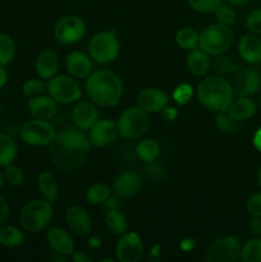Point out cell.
<instances>
[{"instance_id":"1","label":"cell","mask_w":261,"mask_h":262,"mask_svg":"<svg viewBox=\"0 0 261 262\" xmlns=\"http://www.w3.org/2000/svg\"><path fill=\"white\" fill-rule=\"evenodd\" d=\"M50 158L58 169L72 171L86 163L90 155L89 136L77 127H67L56 133L50 143Z\"/></svg>"},{"instance_id":"2","label":"cell","mask_w":261,"mask_h":262,"mask_svg":"<svg viewBox=\"0 0 261 262\" xmlns=\"http://www.w3.org/2000/svg\"><path fill=\"white\" fill-rule=\"evenodd\" d=\"M84 90L92 102L102 107H112L122 99L123 82L114 72L100 69L87 77Z\"/></svg>"},{"instance_id":"3","label":"cell","mask_w":261,"mask_h":262,"mask_svg":"<svg viewBox=\"0 0 261 262\" xmlns=\"http://www.w3.org/2000/svg\"><path fill=\"white\" fill-rule=\"evenodd\" d=\"M196 94L202 106L214 113L227 112L234 97L232 83L219 74L202 79L197 84Z\"/></svg>"},{"instance_id":"4","label":"cell","mask_w":261,"mask_h":262,"mask_svg":"<svg viewBox=\"0 0 261 262\" xmlns=\"http://www.w3.org/2000/svg\"><path fill=\"white\" fill-rule=\"evenodd\" d=\"M53 205L46 200H32L22 207L19 212V222L23 229L28 233L41 232L53 219Z\"/></svg>"},{"instance_id":"5","label":"cell","mask_w":261,"mask_h":262,"mask_svg":"<svg viewBox=\"0 0 261 262\" xmlns=\"http://www.w3.org/2000/svg\"><path fill=\"white\" fill-rule=\"evenodd\" d=\"M233 31L229 26L214 23L207 26L200 33L199 48L209 56H217L224 54L233 42Z\"/></svg>"},{"instance_id":"6","label":"cell","mask_w":261,"mask_h":262,"mask_svg":"<svg viewBox=\"0 0 261 262\" xmlns=\"http://www.w3.org/2000/svg\"><path fill=\"white\" fill-rule=\"evenodd\" d=\"M120 43L114 31H101L95 33L89 43L90 56L100 64H107L118 58Z\"/></svg>"},{"instance_id":"7","label":"cell","mask_w":261,"mask_h":262,"mask_svg":"<svg viewBox=\"0 0 261 262\" xmlns=\"http://www.w3.org/2000/svg\"><path fill=\"white\" fill-rule=\"evenodd\" d=\"M119 135L127 140H136L146 133L150 127L148 113L141 109L140 106H132L125 109L120 114L117 122Z\"/></svg>"},{"instance_id":"8","label":"cell","mask_w":261,"mask_h":262,"mask_svg":"<svg viewBox=\"0 0 261 262\" xmlns=\"http://www.w3.org/2000/svg\"><path fill=\"white\" fill-rule=\"evenodd\" d=\"M46 90L56 102L64 105L79 101L82 96L81 86L77 79L66 74H56L53 78L48 79Z\"/></svg>"},{"instance_id":"9","label":"cell","mask_w":261,"mask_h":262,"mask_svg":"<svg viewBox=\"0 0 261 262\" xmlns=\"http://www.w3.org/2000/svg\"><path fill=\"white\" fill-rule=\"evenodd\" d=\"M22 141L31 146H48L53 142L56 136V130L50 120L33 119L23 123L19 129Z\"/></svg>"},{"instance_id":"10","label":"cell","mask_w":261,"mask_h":262,"mask_svg":"<svg viewBox=\"0 0 261 262\" xmlns=\"http://www.w3.org/2000/svg\"><path fill=\"white\" fill-rule=\"evenodd\" d=\"M241 250L242 246L237 238L225 235L217 238L209 246L205 260L207 262H235L241 260Z\"/></svg>"},{"instance_id":"11","label":"cell","mask_w":261,"mask_h":262,"mask_svg":"<svg viewBox=\"0 0 261 262\" xmlns=\"http://www.w3.org/2000/svg\"><path fill=\"white\" fill-rule=\"evenodd\" d=\"M86 33V25L78 15H64L56 22L54 36L63 45H73L82 40Z\"/></svg>"},{"instance_id":"12","label":"cell","mask_w":261,"mask_h":262,"mask_svg":"<svg viewBox=\"0 0 261 262\" xmlns=\"http://www.w3.org/2000/svg\"><path fill=\"white\" fill-rule=\"evenodd\" d=\"M232 87L237 96H255L261 90V72L255 67L241 68L234 74Z\"/></svg>"},{"instance_id":"13","label":"cell","mask_w":261,"mask_h":262,"mask_svg":"<svg viewBox=\"0 0 261 262\" xmlns=\"http://www.w3.org/2000/svg\"><path fill=\"white\" fill-rule=\"evenodd\" d=\"M145 253V246L141 235L136 232H127L120 235L115 247V256L120 262H138Z\"/></svg>"},{"instance_id":"14","label":"cell","mask_w":261,"mask_h":262,"mask_svg":"<svg viewBox=\"0 0 261 262\" xmlns=\"http://www.w3.org/2000/svg\"><path fill=\"white\" fill-rule=\"evenodd\" d=\"M119 129L118 124L110 119H99L89 129V140L96 147H106L115 142Z\"/></svg>"},{"instance_id":"15","label":"cell","mask_w":261,"mask_h":262,"mask_svg":"<svg viewBox=\"0 0 261 262\" xmlns=\"http://www.w3.org/2000/svg\"><path fill=\"white\" fill-rule=\"evenodd\" d=\"M72 122L74 127L82 130H89L100 119V112L92 101H79L72 109Z\"/></svg>"},{"instance_id":"16","label":"cell","mask_w":261,"mask_h":262,"mask_svg":"<svg viewBox=\"0 0 261 262\" xmlns=\"http://www.w3.org/2000/svg\"><path fill=\"white\" fill-rule=\"evenodd\" d=\"M138 106L146 113H161V110L169 105V97L163 90L158 87L143 89L137 96Z\"/></svg>"},{"instance_id":"17","label":"cell","mask_w":261,"mask_h":262,"mask_svg":"<svg viewBox=\"0 0 261 262\" xmlns=\"http://www.w3.org/2000/svg\"><path fill=\"white\" fill-rule=\"evenodd\" d=\"M66 222L72 232L82 237L89 235L92 230V220L90 214L79 205H72L67 209Z\"/></svg>"},{"instance_id":"18","label":"cell","mask_w":261,"mask_h":262,"mask_svg":"<svg viewBox=\"0 0 261 262\" xmlns=\"http://www.w3.org/2000/svg\"><path fill=\"white\" fill-rule=\"evenodd\" d=\"M238 55L250 66L261 63V37L255 33H246L238 41Z\"/></svg>"},{"instance_id":"19","label":"cell","mask_w":261,"mask_h":262,"mask_svg":"<svg viewBox=\"0 0 261 262\" xmlns=\"http://www.w3.org/2000/svg\"><path fill=\"white\" fill-rule=\"evenodd\" d=\"M66 69L74 78H87L92 73V60L82 51H71L66 58Z\"/></svg>"},{"instance_id":"20","label":"cell","mask_w":261,"mask_h":262,"mask_svg":"<svg viewBox=\"0 0 261 262\" xmlns=\"http://www.w3.org/2000/svg\"><path fill=\"white\" fill-rule=\"evenodd\" d=\"M28 112L32 115V118L42 120L53 119L58 112V102L49 95V96L31 97L28 100Z\"/></svg>"},{"instance_id":"21","label":"cell","mask_w":261,"mask_h":262,"mask_svg":"<svg viewBox=\"0 0 261 262\" xmlns=\"http://www.w3.org/2000/svg\"><path fill=\"white\" fill-rule=\"evenodd\" d=\"M142 182L137 173L124 170L115 178L113 184V191L119 197H132L140 192Z\"/></svg>"},{"instance_id":"22","label":"cell","mask_w":261,"mask_h":262,"mask_svg":"<svg viewBox=\"0 0 261 262\" xmlns=\"http://www.w3.org/2000/svg\"><path fill=\"white\" fill-rule=\"evenodd\" d=\"M48 243L54 253L71 256L74 251V241L67 230L59 227H50L48 230Z\"/></svg>"},{"instance_id":"23","label":"cell","mask_w":261,"mask_h":262,"mask_svg":"<svg viewBox=\"0 0 261 262\" xmlns=\"http://www.w3.org/2000/svg\"><path fill=\"white\" fill-rule=\"evenodd\" d=\"M60 60L55 51L45 50L40 53L35 61V71L42 79H50L58 74Z\"/></svg>"},{"instance_id":"24","label":"cell","mask_w":261,"mask_h":262,"mask_svg":"<svg viewBox=\"0 0 261 262\" xmlns=\"http://www.w3.org/2000/svg\"><path fill=\"white\" fill-rule=\"evenodd\" d=\"M227 113L235 122H246L257 113V104L251 97L238 96L228 106Z\"/></svg>"},{"instance_id":"25","label":"cell","mask_w":261,"mask_h":262,"mask_svg":"<svg viewBox=\"0 0 261 262\" xmlns=\"http://www.w3.org/2000/svg\"><path fill=\"white\" fill-rule=\"evenodd\" d=\"M187 68L193 76L202 77L211 68V60L209 55L200 48L192 49L187 55Z\"/></svg>"},{"instance_id":"26","label":"cell","mask_w":261,"mask_h":262,"mask_svg":"<svg viewBox=\"0 0 261 262\" xmlns=\"http://www.w3.org/2000/svg\"><path fill=\"white\" fill-rule=\"evenodd\" d=\"M37 187L42 199L46 201L54 204L59 199V184L55 177L49 171H42L38 174Z\"/></svg>"},{"instance_id":"27","label":"cell","mask_w":261,"mask_h":262,"mask_svg":"<svg viewBox=\"0 0 261 262\" xmlns=\"http://www.w3.org/2000/svg\"><path fill=\"white\" fill-rule=\"evenodd\" d=\"M26 235L22 229L15 225L2 224L0 225V245L4 247L15 248L25 243Z\"/></svg>"},{"instance_id":"28","label":"cell","mask_w":261,"mask_h":262,"mask_svg":"<svg viewBox=\"0 0 261 262\" xmlns=\"http://www.w3.org/2000/svg\"><path fill=\"white\" fill-rule=\"evenodd\" d=\"M18 155V147L15 141L9 135L0 132V168L14 163Z\"/></svg>"},{"instance_id":"29","label":"cell","mask_w":261,"mask_h":262,"mask_svg":"<svg viewBox=\"0 0 261 262\" xmlns=\"http://www.w3.org/2000/svg\"><path fill=\"white\" fill-rule=\"evenodd\" d=\"M136 151L141 160H143L145 163H154L160 156L161 147L158 141L153 140V138H146L138 143Z\"/></svg>"},{"instance_id":"30","label":"cell","mask_w":261,"mask_h":262,"mask_svg":"<svg viewBox=\"0 0 261 262\" xmlns=\"http://www.w3.org/2000/svg\"><path fill=\"white\" fill-rule=\"evenodd\" d=\"M105 224L107 229L117 235H123L128 232V222L124 215L120 212V210H113L107 211L105 215Z\"/></svg>"},{"instance_id":"31","label":"cell","mask_w":261,"mask_h":262,"mask_svg":"<svg viewBox=\"0 0 261 262\" xmlns=\"http://www.w3.org/2000/svg\"><path fill=\"white\" fill-rule=\"evenodd\" d=\"M200 35L196 30L191 27H183L177 31L176 33V42L183 50H192V49L199 48Z\"/></svg>"},{"instance_id":"32","label":"cell","mask_w":261,"mask_h":262,"mask_svg":"<svg viewBox=\"0 0 261 262\" xmlns=\"http://www.w3.org/2000/svg\"><path fill=\"white\" fill-rule=\"evenodd\" d=\"M112 196V188L105 183H95L86 191V200L89 204L95 205H104L109 197Z\"/></svg>"},{"instance_id":"33","label":"cell","mask_w":261,"mask_h":262,"mask_svg":"<svg viewBox=\"0 0 261 262\" xmlns=\"http://www.w3.org/2000/svg\"><path fill=\"white\" fill-rule=\"evenodd\" d=\"M212 69L216 72V74L219 76H227V74H235L241 69V67L238 66L237 61L229 55H224V54H220L215 58V60L212 61Z\"/></svg>"},{"instance_id":"34","label":"cell","mask_w":261,"mask_h":262,"mask_svg":"<svg viewBox=\"0 0 261 262\" xmlns=\"http://www.w3.org/2000/svg\"><path fill=\"white\" fill-rule=\"evenodd\" d=\"M241 260L243 262H261V239L252 238L242 246Z\"/></svg>"},{"instance_id":"35","label":"cell","mask_w":261,"mask_h":262,"mask_svg":"<svg viewBox=\"0 0 261 262\" xmlns=\"http://www.w3.org/2000/svg\"><path fill=\"white\" fill-rule=\"evenodd\" d=\"M15 56V42L9 35L0 32V66H7Z\"/></svg>"},{"instance_id":"36","label":"cell","mask_w":261,"mask_h":262,"mask_svg":"<svg viewBox=\"0 0 261 262\" xmlns=\"http://www.w3.org/2000/svg\"><path fill=\"white\" fill-rule=\"evenodd\" d=\"M46 90V84L44 83L42 78H30L23 83L22 92L26 97L31 99V97L40 96L44 94Z\"/></svg>"},{"instance_id":"37","label":"cell","mask_w":261,"mask_h":262,"mask_svg":"<svg viewBox=\"0 0 261 262\" xmlns=\"http://www.w3.org/2000/svg\"><path fill=\"white\" fill-rule=\"evenodd\" d=\"M215 17H216L217 23H222V25L230 26L235 22L237 19V15H235L234 9L232 8V5L229 4H222L215 9Z\"/></svg>"},{"instance_id":"38","label":"cell","mask_w":261,"mask_h":262,"mask_svg":"<svg viewBox=\"0 0 261 262\" xmlns=\"http://www.w3.org/2000/svg\"><path fill=\"white\" fill-rule=\"evenodd\" d=\"M237 123L238 122H235L227 112L217 113L215 117V124H216L217 129L224 133H234L238 129Z\"/></svg>"},{"instance_id":"39","label":"cell","mask_w":261,"mask_h":262,"mask_svg":"<svg viewBox=\"0 0 261 262\" xmlns=\"http://www.w3.org/2000/svg\"><path fill=\"white\" fill-rule=\"evenodd\" d=\"M4 181L7 182L9 186L18 187L23 183V171L19 166L10 164V165L5 166L4 170Z\"/></svg>"},{"instance_id":"40","label":"cell","mask_w":261,"mask_h":262,"mask_svg":"<svg viewBox=\"0 0 261 262\" xmlns=\"http://www.w3.org/2000/svg\"><path fill=\"white\" fill-rule=\"evenodd\" d=\"M223 0H187V4L200 13H214Z\"/></svg>"},{"instance_id":"41","label":"cell","mask_w":261,"mask_h":262,"mask_svg":"<svg viewBox=\"0 0 261 262\" xmlns=\"http://www.w3.org/2000/svg\"><path fill=\"white\" fill-rule=\"evenodd\" d=\"M193 96V89L189 83H181L174 89L173 100L178 105H186Z\"/></svg>"},{"instance_id":"42","label":"cell","mask_w":261,"mask_h":262,"mask_svg":"<svg viewBox=\"0 0 261 262\" xmlns=\"http://www.w3.org/2000/svg\"><path fill=\"white\" fill-rule=\"evenodd\" d=\"M246 27L250 32L261 36V8L253 9L246 18Z\"/></svg>"},{"instance_id":"43","label":"cell","mask_w":261,"mask_h":262,"mask_svg":"<svg viewBox=\"0 0 261 262\" xmlns=\"http://www.w3.org/2000/svg\"><path fill=\"white\" fill-rule=\"evenodd\" d=\"M246 211L251 216L261 217V192L253 193L252 196L248 197L247 202H246Z\"/></svg>"},{"instance_id":"44","label":"cell","mask_w":261,"mask_h":262,"mask_svg":"<svg viewBox=\"0 0 261 262\" xmlns=\"http://www.w3.org/2000/svg\"><path fill=\"white\" fill-rule=\"evenodd\" d=\"M122 207V202H120L119 196H110L106 201L104 202V209L105 211H113V210H120Z\"/></svg>"},{"instance_id":"45","label":"cell","mask_w":261,"mask_h":262,"mask_svg":"<svg viewBox=\"0 0 261 262\" xmlns=\"http://www.w3.org/2000/svg\"><path fill=\"white\" fill-rule=\"evenodd\" d=\"M9 217V204L5 197L0 196V225L4 224Z\"/></svg>"},{"instance_id":"46","label":"cell","mask_w":261,"mask_h":262,"mask_svg":"<svg viewBox=\"0 0 261 262\" xmlns=\"http://www.w3.org/2000/svg\"><path fill=\"white\" fill-rule=\"evenodd\" d=\"M161 115H163V118L166 122H173V120H176L177 117H178V110H177V107L166 105V106L161 110Z\"/></svg>"},{"instance_id":"47","label":"cell","mask_w":261,"mask_h":262,"mask_svg":"<svg viewBox=\"0 0 261 262\" xmlns=\"http://www.w3.org/2000/svg\"><path fill=\"white\" fill-rule=\"evenodd\" d=\"M69 257L72 258V261L73 262H91L92 261L91 256H89L86 252H83V251H73Z\"/></svg>"},{"instance_id":"48","label":"cell","mask_w":261,"mask_h":262,"mask_svg":"<svg viewBox=\"0 0 261 262\" xmlns=\"http://www.w3.org/2000/svg\"><path fill=\"white\" fill-rule=\"evenodd\" d=\"M250 230L255 237L261 235V217L252 216V220L250 222Z\"/></svg>"},{"instance_id":"49","label":"cell","mask_w":261,"mask_h":262,"mask_svg":"<svg viewBox=\"0 0 261 262\" xmlns=\"http://www.w3.org/2000/svg\"><path fill=\"white\" fill-rule=\"evenodd\" d=\"M161 260V245H154L148 252V261L159 262Z\"/></svg>"},{"instance_id":"50","label":"cell","mask_w":261,"mask_h":262,"mask_svg":"<svg viewBox=\"0 0 261 262\" xmlns=\"http://www.w3.org/2000/svg\"><path fill=\"white\" fill-rule=\"evenodd\" d=\"M194 246H196V241L191 237L183 238V239L181 241V243H179V248H181L182 251H184V252L192 251L194 248Z\"/></svg>"},{"instance_id":"51","label":"cell","mask_w":261,"mask_h":262,"mask_svg":"<svg viewBox=\"0 0 261 262\" xmlns=\"http://www.w3.org/2000/svg\"><path fill=\"white\" fill-rule=\"evenodd\" d=\"M87 246H89L90 248H94V250H97V248H100L102 246L101 238L95 237V235H91V237L89 238V241H87Z\"/></svg>"},{"instance_id":"52","label":"cell","mask_w":261,"mask_h":262,"mask_svg":"<svg viewBox=\"0 0 261 262\" xmlns=\"http://www.w3.org/2000/svg\"><path fill=\"white\" fill-rule=\"evenodd\" d=\"M252 143H253V146H255L256 150L260 151L261 152V127L258 128V129L255 132V135H253Z\"/></svg>"},{"instance_id":"53","label":"cell","mask_w":261,"mask_h":262,"mask_svg":"<svg viewBox=\"0 0 261 262\" xmlns=\"http://www.w3.org/2000/svg\"><path fill=\"white\" fill-rule=\"evenodd\" d=\"M7 82H8L7 69L4 68V66H0V90H2L3 87H5Z\"/></svg>"},{"instance_id":"54","label":"cell","mask_w":261,"mask_h":262,"mask_svg":"<svg viewBox=\"0 0 261 262\" xmlns=\"http://www.w3.org/2000/svg\"><path fill=\"white\" fill-rule=\"evenodd\" d=\"M225 2L229 5H232V7H243L247 3H250L251 0H225Z\"/></svg>"},{"instance_id":"55","label":"cell","mask_w":261,"mask_h":262,"mask_svg":"<svg viewBox=\"0 0 261 262\" xmlns=\"http://www.w3.org/2000/svg\"><path fill=\"white\" fill-rule=\"evenodd\" d=\"M51 261L54 262H66L67 260H68V256H64V255H60V253H55V255L53 256V257L50 258Z\"/></svg>"},{"instance_id":"56","label":"cell","mask_w":261,"mask_h":262,"mask_svg":"<svg viewBox=\"0 0 261 262\" xmlns=\"http://www.w3.org/2000/svg\"><path fill=\"white\" fill-rule=\"evenodd\" d=\"M256 179H257V184H258V186H260V188H261V165L258 166V169H257V174H256Z\"/></svg>"},{"instance_id":"57","label":"cell","mask_w":261,"mask_h":262,"mask_svg":"<svg viewBox=\"0 0 261 262\" xmlns=\"http://www.w3.org/2000/svg\"><path fill=\"white\" fill-rule=\"evenodd\" d=\"M4 174H3V171L0 170V188H2V186H3V183H4Z\"/></svg>"},{"instance_id":"58","label":"cell","mask_w":261,"mask_h":262,"mask_svg":"<svg viewBox=\"0 0 261 262\" xmlns=\"http://www.w3.org/2000/svg\"><path fill=\"white\" fill-rule=\"evenodd\" d=\"M258 106H260V109H261V96H260V99H258Z\"/></svg>"}]
</instances>
